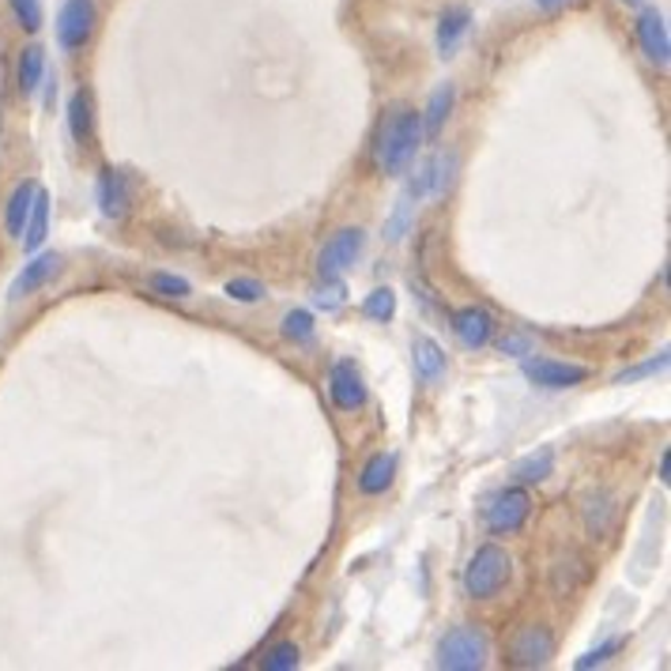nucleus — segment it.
<instances>
[{"label": "nucleus", "mask_w": 671, "mask_h": 671, "mask_svg": "<svg viewBox=\"0 0 671 671\" xmlns=\"http://www.w3.org/2000/svg\"><path fill=\"white\" fill-rule=\"evenodd\" d=\"M468 27H472V12L468 8H449V12H442V19H438V53L442 57H453L460 50V42H464Z\"/></svg>", "instance_id": "nucleus-16"}, {"label": "nucleus", "mask_w": 671, "mask_h": 671, "mask_svg": "<svg viewBox=\"0 0 671 671\" xmlns=\"http://www.w3.org/2000/svg\"><path fill=\"white\" fill-rule=\"evenodd\" d=\"M91 94L88 91H76L69 99V132L76 143H88L91 140Z\"/></svg>", "instance_id": "nucleus-22"}, {"label": "nucleus", "mask_w": 671, "mask_h": 671, "mask_svg": "<svg viewBox=\"0 0 671 671\" xmlns=\"http://www.w3.org/2000/svg\"><path fill=\"white\" fill-rule=\"evenodd\" d=\"M94 197H99V208L107 219H121L129 212L132 204V189H129V178H124V170H102L99 174V186H94Z\"/></svg>", "instance_id": "nucleus-13"}, {"label": "nucleus", "mask_w": 671, "mask_h": 671, "mask_svg": "<svg viewBox=\"0 0 671 671\" xmlns=\"http://www.w3.org/2000/svg\"><path fill=\"white\" fill-rule=\"evenodd\" d=\"M668 367V351H660L657 359H649V362H641V367H634V370H627V373H619L615 378V385H627V381H638V378H649V373H660Z\"/></svg>", "instance_id": "nucleus-33"}, {"label": "nucleus", "mask_w": 671, "mask_h": 671, "mask_svg": "<svg viewBox=\"0 0 671 671\" xmlns=\"http://www.w3.org/2000/svg\"><path fill=\"white\" fill-rule=\"evenodd\" d=\"M449 110H453V83H442L434 94H430L427 102V113H423V137L434 140L438 132H442V124L449 118Z\"/></svg>", "instance_id": "nucleus-21"}, {"label": "nucleus", "mask_w": 671, "mask_h": 671, "mask_svg": "<svg viewBox=\"0 0 671 671\" xmlns=\"http://www.w3.org/2000/svg\"><path fill=\"white\" fill-rule=\"evenodd\" d=\"M264 671H294L299 668V645L294 641H276L261 660Z\"/></svg>", "instance_id": "nucleus-25"}, {"label": "nucleus", "mask_w": 671, "mask_h": 671, "mask_svg": "<svg viewBox=\"0 0 671 671\" xmlns=\"http://www.w3.org/2000/svg\"><path fill=\"white\" fill-rule=\"evenodd\" d=\"M227 294L234 302H246V306H253V302H261L264 299V287L257 283V280H230L227 283Z\"/></svg>", "instance_id": "nucleus-31"}, {"label": "nucleus", "mask_w": 671, "mask_h": 671, "mask_svg": "<svg viewBox=\"0 0 671 671\" xmlns=\"http://www.w3.org/2000/svg\"><path fill=\"white\" fill-rule=\"evenodd\" d=\"M453 332L457 340L464 343V348H487V343L494 340V318L483 310V306H464V310L453 313Z\"/></svg>", "instance_id": "nucleus-12"}, {"label": "nucleus", "mask_w": 671, "mask_h": 671, "mask_svg": "<svg viewBox=\"0 0 671 671\" xmlns=\"http://www.w3.org/2000/svg\"><path fill=\"white\" fill-rule=\"evenodd\" d=\"M524 378L540 389H573L581 381H589V370L578 362H559V359H524L521 362Z\"/></svg>", "instance_id": "nucleus-7"}, {"label": "nucleus", "mask_w": 671, "mask_h": 671, "mask_svg": "<svg viewBox=\"0 0 671 671\" xmlns=\"http://www.w3.org/2000/svg\"><path fill=\"white\" fill-rule=\"evenodd\" d=\"M34 189H38V181H19V186L12 189V197H8V204H4L8 238H23L27 216H31V204H34Z\"/></svg>", "instance_id": "nucleus-17"}, {"label": "nucleus", "mask_w": 671, "mask_h": 671, "mask_svg": "<svg viewBox=\"0 0 671 671\" xmlns=\"http://www.w3.org/2000/svg\"><path fill=\"white\" fill-rule=\"evenodd\" d=\"M46 234H50V193H46L42 186L34 189V204H31V216H27V227H23V249L27 253H38L46 242Z\"/></svg>", "instance_id": "nucleus-15"}, {"label": "nucleus", "mask_w": 671, "mask_h": 671, "mask_svg": "<svg viewBox=\"0 0 671 671\" xmlns=\"http://www.w3.org/2000/svg\"><path fill=\"white\" fill-rule=\"evenodd\" d=\"M510 573H513L510 554L498 548V543H483V548H479L464 565V592L472 600H487V597H494L505 581H510Z\"/></svg>", "instance_id": "nucleus-2"}, {"label": "nucleus", "mask_w": 671, "mask_h": 671, "mask_svg": "<svg viewBox=\"0 0 671 671\" xmlns=\"http://www.w3.org/2000/svg\"><path fill=\"white\" fill-rule=\"evenodd\" d=\"M151 287H156V294H162V299H189V294H193L186 276H174V272H156L151 276Z\"/></svg>", "instance_id": "nucleus-29"}, {"label": "nucleus", "mask_w": 671, "mask_h": 671, "mask_svg": "<svg viewBox=\"0 0 671 671\" xmlns=\"http://www.w3.org/2000/svg\"><path fill=\"white\" fill-rule=\"evenodd\" d=\"M498 351H502V354H513V359H524V354H532V343L524 340V336H502Z\"/></svg>", "instance_id": "nucleus-34"}, {"label": "nucleus", "mask_w": 671, "mask_h": 671, "mask_svg": "<svg viewBox=\"0 0 671 671\" xmlns=\"http://www.w3.org/2000/svg\"><path fill=\"white\" fill-rule=\"evenodd\" d=\"M42 80H46V50L42 46H27V50L19 53V91L34 94L42 88Z\"/></svg>", "instance_id": "nucleus-19"}, {"label": "nucleus", "mask_w": 671, "mask_h": 671, "mask_svg": "<svg viewBox=\"0 0 671 671\" xmlns=\"http://www.w3.org/2000/svg\"><path fill=\"white\" fill-rule=\"evenodd\" d=\"M57 272H61V257H57V253H34L31 261L23 264V272L12 280V287H8V299L19 302V299H27V294L42 291V287L50 283Z\"/></svg>", "instance_id": "nucleus-10"}, {"label": "nucleus", "mask_w": 671, "mask_h": 671, "mask_svg": "<svg viewBox=\"0 0 671 671\" xmlns=\"http://www.w3.org/2000/svg\"><path fill=\"white\" fill-rule=\"evenodd\" d=\"M551 472H554V453H551V449H540V453L524 457L521 464L513 468L517 483H543Z\"/></svg>", "instance_id": "nucleus-23"}, {"label": "nucleus", "mask_w": 671, "mask_h": 671, "mask_svg": "<svg viewBox=\"0 0 671 671\" xmlns=\"http://www.w3.org/2000/svg\"><path fill=\"white\" fill-rule=\"evenodd\" d=\"M8 8H12L16 23L23 27L27 34L42 31V0H8Z\"/></svg>", "instance_id": "nucleus-28"}, {"label": "nucleus", "mask_w": 671, "mask_h": 671, "mask_svg": "<svg viewBox=\"0 0 671 671\" xmlns=\"http://www.w3.org/2000/svg\"><path fill=\"white\" fill-rule=\"evenodd\" d=\"M419 143H423V113L397 110L385 124H381L373 162H378L381 174H404V167L415 159Z\"/></svg>", "instance_id": "nucleus-1"}, {"label": "nucleus", "mask_w": 671, "mask_h": 671, "mask_svg": "<svg viewBox=\"0 0 671 671\" xmlns=\"http://www.w3.org/2000/svg\"><path fill=\"white\" fill-rule=\"evenodd\" d=\"M94 31V0H64L57 12V42L61 50H83Z\"/></svg>", "instance_id": "nucleus-6"}, {"label": "nucleus", "mask_w": 671, "mask_h": 671, "mask_svg": "<svg viewBox=\"0 0 671 671\" xmlns=\"http://www.w3.org/2000/svg\"><path fill=\"white\" fill-rule=\"evenodd\" d=\"M668 472H671V453L664 449V457H660V479H668Z\"/></svg>", "instance_id": "nucleus-36"}, {"label": "nucleus", "mask_w": 671, "mask_h": 671, "mask_svg": "<svg viewBox=\"0 0 671 671\" xmlns=\"http://www.w3.org/2000/svg\"><path fill=\"white\" fill-rule=\"evenodd\" d=\"M411 354H415L419 381L438 385V381L445 378V351L438 348V340H430V336H415V340H411Z\"/></svg>", "instance_id": "nucleus-14"}, {"label": "nucleus", "mask_w": 671, "mask_h": 671, "mask_svg": "<svg viewBox=\"0 0 671 671\" xmlns=\"http://www.w3.org/2000/svg\"><path fill=\"white\" fill-rule=\"evenodd\" d=\"M313 332H318V329H313V313L310 310H291L283 318V336L291 343H310Z\"/></svg>", "instance_id": "nucleus-27"}, {"label": "nucleus", "mask_w": 671, "mask_h": 671, "mask_svg": "<svg viewBox=\"0 0 671 671\" xmlns=\"http://www.w3.org/2000/svg\"><path fill=\"white\" fill-rule=\"evenodd\" d=\"M638 46L649 61L660 64V69H668L671 38H668V23H664V12H660V8H641L638 12Z\"/></svg>", "instance_id": "nucleus-8"}, {"label": "nucleus", "mask_w": 671, "mask_h": 671, "mask_svg": "<svg viewBox=\"0 0 671 671\" xmlns=\"http://www.w3.org/2000/svg\"><path fill=\"white\" fill-rule=\"evenodd\" d=\"M529 513H532V494L524 491V487H505V491H498L491 502H487L483 521L494 535H510L529 521Z\"/></svg>", "instance_id": "nucleus-4"}, {"label": "nucleus", "mask_w": 671, "mask_h": 671, "mask_svg": "<svg viewBox=\"0 0 671 671\" xmlns=\"http://www.w3.org/2000/svg\"><path fill=\"white\" fill-rule=\"evenodd\" d=\"M411 200H415L411 193L400 197L397 200V212H392V219L385 223V234L392 238V242H400V238H404L408 230H411V223H415V204H411Z\"/></svg>", "instance_id": "nucleus-26"}, {"label": "nucleus", "mask_w": 671, "mask_h": 671, "mask_svg": "<svg viewBox=\"0 0 671 671\" xmlns=\"http://www.w3.org/2000/svg\"><path fill=\"white\" fill-rule=\"evenodd\" d=\"M619 649H622V641H619V638L603 641L600 649H592V653H584V657L578 660V671H589V668H600V664H608V660L615 657Z\"/></svg>", "instance_id": "nucleus-32"}, {"label": "nucleus", "mask_w": 671, "mask_h": 671, "mask_svg": "<svg viewBox=\"0 0 671 671\" xmlns=\"http://www.w3.org/2000/svg\"><path fill=\"white\" fill-rule=\"evenodd\" d=\"M362 313L373 321H392L397 318V294L389 291V287H378V291L367 294V302H362Z\"/></svg>", "instance_id": "nucleus-24"}, {"label": "nucleus", "mask_w": 671, "mask_h": 671, "mask_svg": "<svg viewBox=\"0 0 671 671\" xmlns=\"http://www.w3.org/2000/svg\"><path fill=\"white\" fill-rule=\"evenodd\" d=\"M611 517H615V498H611V494H589V502H584V529H589L592 540L608 535Z\"/></svg>", "instance_id": "nucleus-20"}, {"label": "nucleus", "mask_w": 671, "mask_h": 671, "mask_svg": "<svg viewBox=\"0 0 671 671\" xmlns=\"http://www.w3.org/2000/svg\"><path fill=\"white\" fill-rule=\"evenodd\" d=\"M627 4H641V0H627Z\"/></svg>", "instance_id": "nucleus-37"}, {"label": "nucleus", "mask_w": 671, "mask_h": 671, "mask_svg": "<svg viewBox=\"0 0 671 671\" xmlns=\"http://www.w3.org/2000/svg\"><path fill=\"white\" fill-rule=\"evenodd\" d=\"M513 664L517 668H543L554 653V638L548 627H524L521 634L513 638Z\"/></svg>", "instance_id": "nucleus-11"}, {"label": "nucleus", "mask_w": 671, "mask_h": 671, "mask_svg": "<svg viewBox=\"0 0 671 671\" xmlns=\"http://www.w3.org/2000/svg\"><path fill=\"white\" fill-rule=\"evenodd\" d=\"M487 664V638L475 627H457L449 630L438 645V668L445 671H479Z\"/></svg>", "instance_id": "nucleus-3"}, {"label": "nucleus", "mask_w": 671, "mask_h": 671, "mask_svg": "<svg viewBox=\"0 0 671 671\" xmlns=\"http://www.w3.org/2000/svg\"><path fill=\"white\" fill-rule=\"evenodd\" d=\"M329 397L340 411H359L367 404V385H362V373L354 362H336L329 373Z\"/></svg>", "instance_id": "nucleus-9"}, {"label": "nucleus", "mask_w": 671, "mask_h": 671, "mask_svg": "<svg viewBox=\"0 0 671 671\" xmlns=\"http://www.w3.org/2000/svg\"><path fill=\"white\" fill-rule=\"evenodd\" d=\"M362 246H367V234H362L359 227H343L336 230V234L324 242L321 257H318V272L321 280H332V276H343L348 268L359 261Z\"/></svg>", "instance_id": "nucleus-5"}, {"label": "nucleus", "mask_w": 671, "mask_h": 671, "mask_svg": "<svg viewBox=\"0 0 671 671\" xmlns=\"http://www.w3.org/2000/svg\"><path fill=\"white\" fill-rule=\"evenodd\" d=\"M343 294H348V287L340 283V276H332V280H324V287L313 291V306H318V310H340Z\"/></svg>", "instance_id": "nucleus-30"}, {"label": "nucleus", "mask_w": 671, "mask_h": 671, "mask_svg": "<svg viewBox=\"0 0 671 671\" xmlns=\"http://www.w3.org/2000/svg\"><path fill=\"white\" fill-rule=\"evenodd\" d=\"M392 475H397V457L392 453L370 457L367 468H362V475H359V491L362 494H381L392 483Z\"/></svg>", "instance_id": "nucleus-18"}, {"label": "nucleus", "mask_w": 671, "mask_h": 671, "mask_svg": "<svg viewBox=\"0 0 671 671\" xmlns=\"http://www.w3.org/2000/svg\"><path fill=\"white\" fill-rule=\"evenodd\" d=\"M570 4H578V0H535L540 12H559V8H570Z\"/></svg>", "instance_id": "nucleus-35"}]
</instances>
